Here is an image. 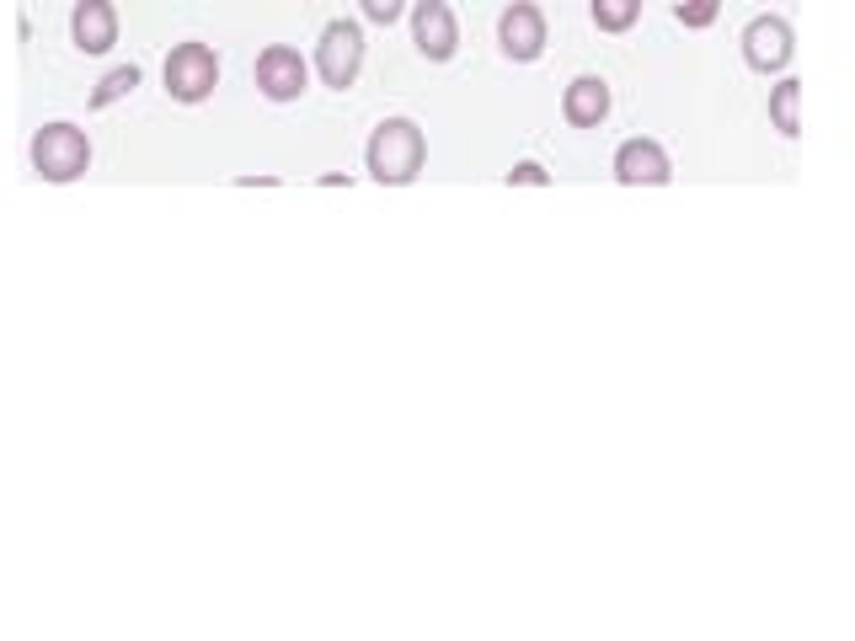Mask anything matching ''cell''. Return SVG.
Listing matches in <instances>:
<instances>
[{"mask_svg":"<svg viewBox=\"0 0 855 641\" xmlns=\"http://www.w3.org/2000/svg\"><path fill=\"white\" fill-rule=\"evenodd\" d=\"M428 166V134L417 129V118H380L375 134L364 145V171L375 177L380 187H407L423 177Z\"/></svg>","mask_w":855,"mask_h":641,"instance_id":"1","label":"cell"},{"mask_svg":"<svg viewBox=\"0 0 855 641\" xmlns=\"http://www.w3.org/2000/svg\"><path fill=\"white\" fill-rule=\"evenodd\" d=\"M27 161H33L38 182H54V187L81 182L91 171V139L75 123H43L33 134V145H27Z\"/></svg>","mask_w":855,"mask_h":641,"instance_id":"2","label":"cell"},{"mask_svg":"<svg viewBox=\"0 0 855 641\" xmlns=\"http://www.w3.org/2000/svg\"><path fill=\"white\" fill-rule=\"evenodd\" d=\"M161 81H166V97L182 102V107L209 102L214 86H220V54H214L209 43H198V38L177 43V49L166 54V65H161Z\"/></svg>","mask_w":855,"mask_h":641,"instance_id":"3","label":"cell"},{"mask_svg":"<svg viewBox=\"0 0 855 641\" xmlns=\"http://www.w3.org/2000/svg\"><path fill=\"white\" fill-rule=\"evenodd\" d=\"M310 70L321 75V86L348 91L353 81H359V70H364V27L353 17L326 22L321 38H316V59H310Z\"/></svg>","mask_w":855,"mask_h":641,"instance_id":"4","label":"cell"},{"mask_svg":"<svg viewBox=\"0 0 855 641\" xmlns=\"http://www.w3.org/2000/svg\"><path fill=\"white\" fill-rule=\"evenodd\" d=\"M252 81L268 102H300L310 91V59L289 43H268L252 65Z\"/></svg>","mask_w":855,"mask_h":641,"instance_id":"5","label":"cell"},{"mask_svg":"<svg viewBox=\"0 0 855 641\" xmlns=\"http://www.w3.org/2000/svg\"><path fill=\"white\" fill-rule=\"evenodd\" d=\"M546 11L535 6V0H513V6H503V17H497V49H503V59H513V65H535L540 54H546Z\"/></svg>","mask_w":855,"mask_h":641,"instance_id":"6","label":"cell"},{"mask_svg":"<svg viewBox=\"0 0 855 641\" xmlns=\"http://www.w3.org/2000/svg\"><path fill=\"white\" fill-rule=\"evenodd\" d=\"M738 43H743V65L759 75H781L797 54V33H791L786 17H754Z\"/></svg>","mask_w":855,"mask_h":641,"instance_id":"7","label":"cell"},{"mask_svg":"<svg viewBox=\"0 0 855 641\" xmlns=\"http://www.w3.org/2000/svg\"><path fill=\"white\" fill-rule=\"evenodd\" d=\"M412 43L428 65H449L460 49V22L449 0H412Z\"/></svg>","mask_w":855,"mask_h":641,"instance_id":"8","label":"cell"},{"mask_svg":"<svg viewBox=\"0 0 855 641\" xmlns=\"http://www.w3.org/2000/svg\"><path fill=\"white\" fill-rule=\"evenodd\" d=\"M615 182L626 187H663L674 182V166H668V150L658 145V139H626V145L615 150Z\"/></svg>","mask_w":855,"mask_h":641,"instance_id":"9","label":"cell"},{"mask_svg":"<svg viewBox=\"0 0 855 641\" xmlns=\"http://www.w3.org/2000/svg\"><path fill=\"white\" fill-rule=\"evenodd\" d=\"M70 43L81 54H107V49H113V43H118V6H113V0H75Z\"/></svg>","mask_w":855,"mask_h":641,"instance_id":"10","label":"cell"},{"mask_svg":"<svg viewBox=\"0 0 855 641\" xmlns=\"http://www.w3.org/2000/svg\"><path fill=\"white\" fill-rule=\"evenodd\" d=\"M610 86H604V75H578L567 91H562V118L572 129H599L604 118H610Z\"/></svg>","mask_w":855,"mask_h":641,"instance_id":"11","label":"cell"},{"mask_svg":"<svg viewBox=\"0 0 855 641\" xmlns=\"http://www.w3.org/2000/svg\"><path fill=\"white\" fill-rule=\"evenodd\" d=\"M770 129L786 139L802 134V81H791V75L770 86Z\"/></svg>","mask_w":855,"mask_h":641,"instance_id":"12","label":"cell"},{"mask_svg":"<svg viewBox=\"0 0 855 641\" xmlns=\"http://www.w3.org/2000/svg\"><path fill=\"white\" fill-rule=\"evenodd\" d=\"M139 81H145V70H139V65H118V70H107L102 81H97V91L86 97V107H91V113H102V107H113V102L129 97V91H134Z\"/></svg>","mask_w":855,"mask_h":641,"instance_id":"13","label":"cell"},{"mask_svg":"<svg viewBox=\"0 0 855 641\" xmlns=\"http://www.w3.org/2000/svg\"><path fill=\"white\" fill-rule=\"evenodd\" d=\"M588 17L599 33H631L642 22V0H588Z\"/></svg>","mask_w":855,"mask_h":641,"instance_id":"14","label":"cell"},{"mask_svg":"<svg viewBox=\"0 0 855 641\" xmlns=\"http://www.w3.org/2000/svg\"><path fill=\"white\" fill-rule=\"evenodd\" d=\"M679 27H690V33H701V27H711L722 17V0H679Z\"/></svg>","mask_w":855,"mask_h":641,"instance_id":"15","label":"cell"},{"mask_svg":"<svg viewBox=\"0 0 855 641\" xmlns=\"http://www.w3.org/2000/svg\"><path fill=\"white\" fill-rule=\"evenodd\" d=\"M359 11H364V22H375V27H391V22H401V11H407V0H359Z\"/></svg>","mask_w":855,"mask_h":641,"instance_id":"16","label":"cell"},{"mask_svg":"<svg viewBox=\"0 0 855 641\" xmlns=\"http://www.w3.org/2000/svg\"><path fill=\"white\" fill-rule=\"evenodd\" d=\"M508 187H551V171L540 161H519L508 171Z\"/></svg>","mask_w":855,"mask_h":641,"instance_id":"17","label":"cell"}]
</instances>
